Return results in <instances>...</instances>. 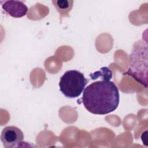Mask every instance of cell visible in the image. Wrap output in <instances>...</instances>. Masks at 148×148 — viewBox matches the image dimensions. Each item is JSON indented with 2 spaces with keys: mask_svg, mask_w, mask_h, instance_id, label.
Listing matches in <instances>:
<instances>
[{
  "mask_svg": "<svg viewBox=\"0 0 148 148\" xmlns=\"http://www.w3.org/2000/svg\"><path fill=\"white\" fill-rule=\"evenodd\" d=\"M82 103L90 113L103 115L114 111L120 102L119 89L109 80H98L84 88Z\"/></svg>",
  "mask_w": 148,
  "mask_h": 148,
  "instance_id": "cell-1",
  "label": "cell"
},
{
  "mask_svg": "<svg viewBox=\"0 0 148 148\" xmlns=\"http://www.w3.org/2000/svg\"><path fill=\"white\" fill-rule=\"evenodd\" d=\"M130 65L125 75L132 77L136 81L147 87V42L143 39L136 42L129 56Z\"/></svg>",
  "mask_w": 148,
  "mask_h": 148,
  "instance_id": "cell-2",
  "label": "cell"
},
{
  "mask_svg": "<svg viewBox=\"0 0 148 148\" xmlns=\"http://www.w3.org/2000/svg\"><path fill=\"white\" fill-rule=\"evenodd\" d=\"M88 82L80 72L76 70L67 71L60 78V90L66 98H77L83 92Z\"/></svg>",
  "mask_w": 148,
  "mask_h": 148,
  "instance_id": "cell-3",
  "label": "cell"
},
{
  "mask_svg": "<svg viewBox=\"0 0 148 148\" xmlns=\"http://www.w3.org/2000/svg\"><path fill=\"white\" fill-rule=\"evenodd\" d=\"M24 134L22 131L15 126H7L2 131L1 140L6 148H13L22 143Z\"/></svg>",
  "mask_w": 148,
  "mask_h": 148,
  "instance_id": "cell-4",
  "label": "cell"
},
{
  "mask_svg": "<svg viewBox=\"0 0 148 148\" xmlns=\"http://www.w3.org/2000/svg\"><path fill=\"white\" fill-rule=\"evenodd\" d=\"M3 10L10 16L14 18H20L26 15L28 8L20 1H1Z\"/></svg>",
  "mask_w": 148,
  "mask_h": 148,
  "instance_id": "cell-5",
  "label": "cell"
},
{
  "mask_svg": "<svg viewBox=\"0 0 148 148\" xmlns=\"http://www.w3.org/2000/svg\"><path fill=\"white\" fill-rule=\"evenodd\" d=\"M91 79L95 80L99 77H101L102 80H109L112 77V71L107 67H103L100 69V71L95 72L94 73L90 75Z\"/></svg>",
  "mask_w": 148,
  "mask_h": 148,
  "instance_id": "cell-6",
  "label": "cell"
},
{
  "mask_svg": "<svg viewBox=\"0 0 148 148\" xmlns=\"http://www.w3.org/2000/svg\"><path fill=\"white\" fill-rule=\"evenodd\" d=\"M72 2V1H71ZM71 1H56V5L55 6L57 8V10L60 14H67L68 11H70V9L72 8V5H70Z\"/></svg>",
  "mask_w": 148,
  "mask_h": 148,
  "instance_id": "cell-7",
  "label": "cell"
}]
</instances>
